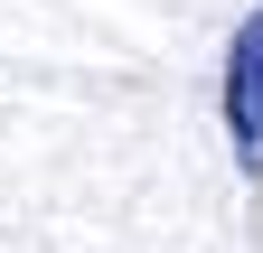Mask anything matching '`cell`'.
I'll use <instances>...</instances> for the list:
<instances>
[{"label": "cell", "instance_id": "cell-1", "mask_svg": "<svg viewBox=\"0 0 263 253\" xmlns=\"http://www.w3.org/2000/svg\"><path fill=\"white\" fill-rule=\"evenodd\" d=\"M226 132H235V160L263 169V10L226 47Z\"/></svg>", "mask_w": 263, "mask_h": 253}]
</instances>
